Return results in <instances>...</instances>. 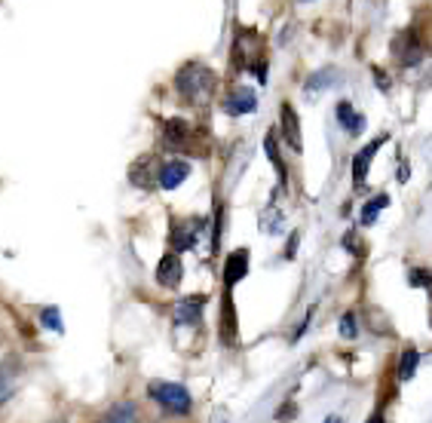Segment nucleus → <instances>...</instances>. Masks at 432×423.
<instances>
[{
  "label": "nucleus",
  "mask_w": 432,
  "mask_h": 423,
  "mask_svg": "<svg viewBox=\"0 0 432 423\" xmlns=\"http://www.w3.org/2000/svg\"><path fill=\"white\" fill-rule=\"evenodd\" d=\"M411 282H414V285H423V282H426V273H423V270H417V273L411 276Z\"/></svg>",
  "instance_id": "obj_24"
},
{
  "label": "nucleus",
  "mask_w": 432,
  "mask_h": 423,
  "mask_svg": "<svg viewBox=\"0 0 432 423\" xmlns=\"http://www.w3.org/2000/svg\"><path fill=\"white\" fill-rule=\"evenodd\" d=\"M224 325H221V337H224V344H233V337H236V310H230V298H224Z\"/></svg>",
  "instance_id": "obj_15"
},
{
  "label": "nucleus",
  "mask_w": 432,
  "mask_h": 423,
  "mask_svg": "<svg viewBox=\"0 0 432 423\" xmlns=\"http://www.w3.org/2000/svg\"><path fill=\"white\" fill-rule=\"evenodd\" d=\"M255 105H258V98H255V92H251V89H233L224 108H227V114L242 117V114H251V111H255Z\"/></svg>",
  "instance_id": "obj_10"
},
{
  "label": "nucleus",
  "mask_w": 432,
  "mask_h": 423,
  "mask_svg": "<svg viewBox=\"0 0 432 423\" xmlns=\"http://www.w3.org/2000/svg\"><path fill=\"white\" fill-rule=\"evenodd\" d=\"M245 273H249V252L236 249L233 255L227 258V264H224V285L227 289H233L240 279H245Z\"/></svg>",
  "instance_id": "obj_8"
},
{
  "label": "nucleus",
  "mask_w": 432,
  "mask_h": 423,
  "mask_svg": "<svg viewBox=\"0 0 432 423\" xmlns=\"http://www.w3.org/2000/svg\"><path fill=\"white\" fill-rule=\"evenodd\" d=\"M292 411H294L292 405H285V408H279V414H276V417H279V420H292V417H294Z\"/></svg>",
  "instance_id": "obj_23"
},
{
  "label": "nucleus",
  "mask_w": 432,
  "mask_h": 423,
  "mask_svg": "<svg viewBox=\"0 0 432 423\" xmlns=\"http://www.w3.org/2000/svg\"><path fill=\"white\" fill-rule=\"evenodd\" d=\"M197 230H199V224H193V221L175 224L172 227V245L178 252H181V249H193V242H197Z\"/></svg>",
  "instance_id": "obj_12"
},
{
  "label": "nucleus",
  "mask_w": 432,
  "mask_h": 423,
  "mask_svg": "<svg viewBox=\"0 0 432 423\" xmlns=\"http://www.w3.org/2000/svg\"><path fill=\"white\" fill-rule=\"evenodd\" d=\"M188 175H190V166L184 163V160H172V163H166L157 172V181H159V188L163 190H175L178 184L188 178Z\"/></svg>",
  "instance_id": "obj_7"
},
{
  "label": "nucleus",
  "mask_w": 432,
  "mask_h": 423,
  "mask_svg": "<svg viewBox=\"0 0 432 423\" xmlns=\"http://www.w3.org/2000/svg\"><path fill=\"white\" fill-rule=\"evenodd\" d=\"M386 141V135H380V138H374L371 145H365L355 154V160H353V181L355 184H365V178H368V169H371V160H374V154L380 150V145Z\"/></svg>",
  "instance_id": "obj_5"
},
{
  "label": "nucleus",
  "mask_w": 432,
  "mask_h": 423,
  "mask_svg": "<svg viewBox=\"0 0 432 423\" xmlns=\"http://www.w3.org/2000/svg\"><path fill=\"white\" fill-rule=\"evenodd\" d=\"M163 135H166L169 148H184V145L190 141V126L184 123V120H169L166 129H163Z\"/></svg>",
  "instance_id": "obj_11"
},
{
  "label": "nucleus",
  "mask_w": 432,
  "mask_h": 423,
  "mask_svg": "<svg viewBox=\"0 0 432 423\" xmlns=\"http://www.w3.org/2000/svg\"><path fill=\"white\" fill-rule=\"evenodd\" d=\"M279 126H282V138L285 145L294 150V154H301L303 141H301V120L298 114H294V108L288 105V101H282V108H279Z\"/></svg>",
  "instance_id": "obj_3"
},
{
  "label": "nucleus",
  "mask_w": 432,
  "mask_h": 423,
  "mask_svg": "<svg viewBox=\"0 0 432 423\" xmlns=\"http://www.w3.org/2000/svg\"><path fill=\"white\" fill-rule=\"evenodd\" d=\"M393 53H395V58H399L402 65H417L420 58H423V44L417 40V34L414 31H405V34H399L395 37V44H393Z\"/></svg>",
  "instance_id": "obj_4"
},
{
  "label": "nucleus",
  "mask_w": 432,
  "mask_h": 423,
  "mask_svg": "<svg viewBox=\"0 0 432 423\" xmlns=\"http://www.w3.org/2000/svg\"><path fill=\"white\" fill-rule=\"evenodd\" d=\"M337 120H341V123H343V129H346V132H353V135H359L362 129H365V117L353 114L350 101H341V105H337Z\"/></svg>",
  "instance_id": "obj_14"
},
{
  "label": "nucleus",
  "mask_w": 432,
  "mask_h": 423,
  "mask_svg": "<svg viewBox=\"0 0 432 423\" xmlns=\"http://www.w3.org/2000/svg\"><path fill=\"white\" fill-rule=\"evenodd\" d=\"M325 423H343V417H337V414H334V417H328Z\"/></svg>",
  "instance_id": "obj_25"
},
{
  "label": "nucleus",
  "mask_w": 432,
  "mask_h": 423,
  "mask_svg": "<svg viewBox=\"0 0 432 423\" xmlns=\"http://www.w3.org/2000/svg\"><path fill=\"white\" fill-rule=\"evenodd\" d=\"M368 423H384V417H380V414H374V417H371Z\"/></svg>",
  "instance_id": "obj_26"
},
{
  "label": "nucleus",
  "mask_w": 432,
  "mask_h": 423,
  "mask_svg": "<svg viewBox=\"0 0 432 423\" xmlns=\"http://www.w3.org/2000/svg\"><path fill=\"white\" fill-rule=\"evenodd\" d=\"M150 396L163 405L169 414H175V417H181V414L190 411V393L184 390L181 384H169V380H154L150 384Z\"/></svg>",
  "instance_id": "obj_2"
},
{
  "label": "nucleus",
  "mask_w": 432,
  "mask_h": 423,
  "mask_svg": "<svg viewBox=\"0 0 432 423\" xmlns=\"http://www.w3.org/2000/svg\"><path fill=\"white\" fill-rule=\"evenodd\" d=\"M181 273H184V267H181V261H178L175 252H169V255L159 258V264H157V282L159 285L175 289V285L181 282Z\"/></svg>",
  "instance_id": "obj_6"
},
{
  "label": "nucleus",
  "mask_w": 432,
  "mask_h": 423,
  "mask_svg": "<svg viewBox=\"0 0 432 423\" xmlns=\"http://www.w3.org/2000/svg\"><path fill=\"white\" fill-rule=\"evenodd\" d=\"M101 423H138V408H135V402H120L105 414Z\"/></svg>",
  "instance_id": "obj_13"
},
{
  "label": "nucleus",
  "mask_w": 432,
  "mask_h": 423,
  "mask_svg": "<svg viewBox=\"0 0 432 423\" xmlns=\"http://www.w3.org/2000/svg\"><path fill=\"white\" fill-rule=\"evenodd\" d=\"M334 77H337V71H319L313 80H307V89L316 92V89H322V86H328V83H334Z\"/></svg>",
  "instance_id": "obj_19"
},
{
  "label": "nucleus",
  "mask_w": 432,
  "mask_h": 423,
  "mask_svg": "<svg viewBox=\"0 0 432 423\" xmlns=\"http://www.w3.org/2000/svg\"><path fill=\"white\" fill-rule=\"evenodd\" d=\"M417 362H420V353L414 350V346H408V350L402 353V365H399V377L402 380H411L414 371H417Z\"/></svg>",
  "instance_id": "obj_16"
},
{
  "label": "nucleus",
  "mask_w": 432,
  "mask_h": 423,
  "mask_svg": "<svg viewBox=\"0 0 432 423\" xmlns=\"http://www.w3.org/2000/svg\"><path fill=\"white\" fill-rule=\"evenodd\" d=\"M264 145H267V157H270V160H273V166L279 169V178H282V181H285V166H282V163H279V150H276V135H273V132H270V135H267V138H264Z\"/></svg>",
  "instance_id": "obj_18"
},
{
  "label": "nucleus",
  "mask_w": 432,
  "mask_h": 423,
  "mask_svg": "<svg viewBox=\"0 0 432 423\" xmlns=\"http://www.w3.org/2000/svg\"><path fill=\"white\" fill-rule=\"evenodd\" d=\"M13 396V375H10V368L0 375V405H4L6 399Z\"/></svg>",
  "instance_id": "obj_21"
},
{
  "label": "nucleus",
  "mask_w": 432,
  "mask_h": 423,
  "mask_svg": "<svg viewBox=\"0 0 432 423\" xmlns=\"http://www.w3.org/2000/svg\"><path fill=\"white\" fill-rule=\"evenodd\" d=\"M202 304H206V298H199V294L178 301V304H175V319H178L181 325H197L199 316H202Z\"/></svg>",
  "instance_id": "obj_9"
},
{
  "label": "nucleus",
  "mask_w": 432,
  "mask_h": 423,
  "mask_svg": "<svg viewBox=\"0 0 432 423\" xmlns=\"http://www.w3.org/2000/svg\"><path fill=\"white\" fill-rule=\"evenodd\" d=\"M40 323H44L46 328H53V332H62V319H58L55 307H46L44 313H40Z\"/></svg>",
  "instance_id": "obj_20"
},
{
  "label": "nucleus",
  "mask_w": 432,
  "mask_h": 423,
  "mask_svg": "<svg viewBox=\"0 0 432 423\" xmlns=\"http://www.w3.org/2000/svg\"><path fill=\"white\" fill-rule=\"evenodd\" d=\"M386 206H389V197H386V193H380V197H374V200H371L365 209H362V224H374V218H377V215H380V212H384Z\"/></svg>",
  "instance_id": "obj_17"
},
{
  "label": "nucleus",
  "mask_w": 432,
  "mask_h": 423,
  "mask_svg": "<svg viewBox=\"0 0 432 423\" xmlns=\"http://www.w3.org/2000/svg\"><path fill=\"white\" fill-rule=\"evenodd\" d=\"M175 86H178V92H181L188 101H193V105H202V101L211 96V89H215V74H211L206 65L190 62V65H184L181 71H178Z\"/></svg>",
  "instance_id": "obj_1"
},
{
  "label": "nucleus",
  "mask_w": 432,
  "mask_h": 423,
  "mask_svg": "<svg viewBox=\"0 0 432 423\" xmlns=\"http://www.w3.org/2000/svg\"><path fill=\"white\" fill-rule=\"evenodd\" d=\"M355 332H359V325H355V316H353V313H346V316L341 319V334L343 337H355Z\"/></svg>",
  "instance_id": "obj_22"
}]
</instances>
